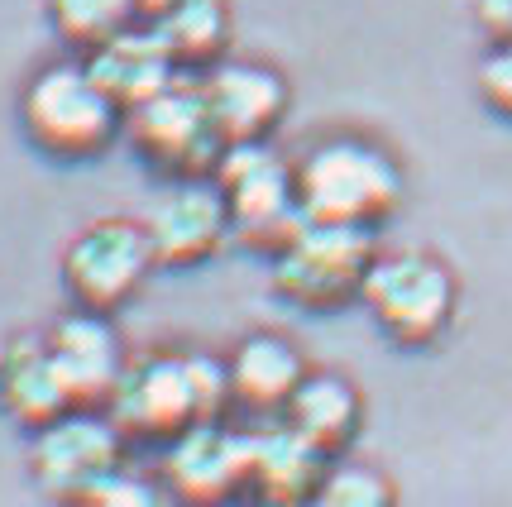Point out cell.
<instances>
[{
	"instance_id": "1",
	"label": "cell",
	"mask_w": 512,
	"mask_h": 507,
	"mask_svg": "<svg viewBox=\"0 0 512 507\" xmlns=\"http://www.w3.org/2000/svg\"><path fill=\"white\" fill-rule=\"evenodd\" d=\"M292 177L307 221L355 225V230H374L379 221H388L407 192L398 158L359 134H335L312 144L292 163Z\"/></svg>"
},
{
	"instance_id": "2",
	"label": "cell",
	"mask_w": 512,
	"mask_h": 507,
	"mask_svg": "<svg viewBox=\"0 0 512 507\" xmlns=\"http://www.w3.org/2000/svg\"><path fill=\"white\" fill-rule=\"evenodd\" d=\"M20 125L34 149L77 163L111 149L115 134L125 130V111L106 96L82 58V63H48L29 77L20 96Z\"/></svg>"
},
{
	"instance_id": "3",
	"label": "cell",
	"mask_w": 512,
	"mask_h": 507,
	"mask_svg": "<svg viewBox=\"0 0 512 507\" xmlns=\"http://www.w3.org/2000/svg\"><path fill=\"white\" fill-rule=\"evenodd\" d=\"M225 206H230V235L249 249L278 254L283 244L307 225L302 201H297V177L283 154L259 144H230L216 163V177Z\"/></svg>"
},
{
	"instance_id": "4",
	"label": "cell",
	"mask_w": 512,
	"mask_h": 507,
	"mask_svg": "<svg viewBox=\"0 0 512 507\" xmlns=\"http://www.w3.org/2000/svg\"><path fill=\"white\" fill-rule=\"evenodd\" d=\"M374 259H379L374 230L307 221L273 254V287L292 307L335 311L364 292V278H369Z\"/></svg>"
},
{
	"instance_id": "5",
	"label": "cell",
	"mask_w": 512,
	"mask_h": 507,
	"mask_svg": "<svg viewBox=\"0 0 512 507\" xmlns=\"http://www.w3.org/2000/svg\"><path fill=\"white\" fill-rule=\"evenodd\" d=\"M29 469H34V484L44 488V498L82 507L106 479L125 469V436L106 417V407H72L34 431Z\"/></svg>"
},
{
	"instance_id": "6",
	"label": "cell",
	"mask_w": 512,
	"mask_h": 507,
	"mask_svg": "<svg viewBox=\"0 0 512 507\" xmlns=\"http://www.w3.org/2000/svg\"><path fill=\"white\" fill-rule=\"evenodd\" d=\"M359 302L379 321V331L398 345H431L436 335H446L450 316H455V278L441 259L417 254V249H398V254H379Z\"/></svg>"
},
{
	"instance_id": "7",
	"label": "cell",
	"mask_w": 512,
	"mask_h": 507,
	"mask_svg": "<svg viewBox=\"0 0 512 507\" xmlns=\"http://www.w3.org/2000/svg\"><path fill=\"white\" fill-rule=\"evenodd\" d=\"M154 268L158 259L149 235H144V221L106 216V221H91L82 235H72L63 254V283L77 307L111 316L144 287Z\"/></svg>"
},
{
	"instance_id": "8",
	"label": "cell",
	"mask_w": 512,
	"mask_h": 507,
	"mask_svg": "<svg viewBox=\"0 0 512 507\" xmlns=\"http://www.w3.org/2000/svg\"><path fill=\"white\" fill-rule=\"evenodd\" d=\"M106 417L120 426L125 441H173L201 421L192 350L182 354H139L120 374Z\"/></svg>"
},
{
	"instance_id": "9",
	"label": "cell",
	"mask_w": 512,
	"mask_h": 507,
	"mask_svg": "<svg viewBox=\"0 0 512 507\" xmlns=\"http://www.w3.org/2000/svg\"><path fill=\"white\" fill-rule=\"evenodd\" d=\"M125 134L139 149V158L154 163L158 173H168L173 182L216 173V163L225 154L221 134L211 125V111L201 101V87L182 82V77L168 91H158L154 101H144L139 111L125 115Z\"/></svg>"
},
{
	"instance_id": "10",
	"label": "cell",
	"mask_w": 512,
	"mask_h": 507,
	"mask_svg": "<svg viewBox=\"0 0 512 507\" xmlns=\"http://www.w3.org/2000/svg\"><path fill=\"white\" fill-rule=\"evenodd\" d=\"M163 484L182 507L235 503L249 488V431H230L225 421H197L163 450Z\"/></svg>"
},
{
	"instance_id": "11",
	"label": "cell",
	"mask_w": 512,
	"mask_h": 507,
	"mask_svg": "<svg viewBox=\"0 0 512 507\" xmlns=\"http://www.w3.org/2000/svg\"><path fill=\"white\" fill-rule=\"evenodd\" d=\"M48 359L63 378L72 407H106L115 393L120 374L130 369V354H125V340L115 331L101 311H67L44 331Z\"/></svg>"
},
{
	"instance_id": "12",
	"label": "cell",
	"mask_w": 512,
	"mask_h": 507,
	"mask_svg": "<svg viewBox=\"0 0 512 507\" xmlns=\"http://www.w3.org/2000/svg\"><path fill=\"white\" fill-rule=\"evenodd\" d=\"M144 235L163 268H192L230 240V206L206 177H182L144 216Z\"/></svg>"
},
{
	"instance_id": "13",
	"label": "cell",
	"mask_w": 512,
	"mask_h": 507,
	"mask_svg": "<svg viewBox=\"0 0 512 507\" xmlns=\"http://www.w3.org/2000/svg\"><path fill=\"white\" fill-rule=\"evenodd\" d=\"M201 101L211 111V125L221 144H259L273 134V125L288 111V82L264 63L245 58H221L216 67L201 72Z\"/></svg>"
},
{
	"instance_id": "14",
	"label": "cell",
	"mask_w": 512,
	"mask_h": 507,
	"mask_svg": "<svg viewBox=\"0 0 512 507\" xmlns=\"http://www.w3.org/2000/svg\"><path fill=\"white\" fill-rule=\"evenodd\" d=\"M87 67L125 115L139 111L144 101H154L158 91H168L182 77L173 48L163 44V34H158L149 20L125 29V34L111 39L106 48H96L87 58Z\"/></svg>"
},
{
	"instance_id": "15",
	"label": "cell",
	"mask_w": 512,
	"mask_h": 507,
	"mask_svg": "<svg viewBox=\"0 0 512 507\" xmlns=\"http://www.w3.org/2000/svg\"><path fill=\"white\" fill-rule=\"evenodd\" d=\"M331 455L316 450L292 421H268L249 431V488L259 503H312Z\"/></svg>"
},
{
	"instance_id": "16",
	"label": "cell",
	"mask_w": 512,
	"mask_h": 507,
	"mask_svg": "<svg viewBox=\"0 0 512 507\" xmlns=\"http://www.w3.org/2000/svg\"><path fill=\"white\" fill-rule=\"evenodd\" d=\"M230 388H235V402L249 407V412H288L292 393L302 388V378L312 374L302 350L283 340L273 331L245 335L235 350H230Z\"/></svg>"
},
{
	"instance_id": "17",
	"label": "cell",
	"mask_w": 512,
	"mask_h": 507,
	"mask_svg": "<svg viewBox=\"0 0 512 507\" xmlns=\"http://www.w3.org/2000/svg\"><path fill=\"white\" fill-rule=\"evenodd\" d=\"M0 407L29 431L72 412V397L48 359L44 335H15L5 345V354H0Z\"/></svg>"
},
{
	"instance_id": "18",
	"label": "cell",
	"mask_w": 512,
	"mask_h": 507,
	"mask_svg": "<svg viewBox=\"0 0 512 507\" xmlns=\"http://www.w3.org/2000/svg\"><path fill=\"white\" fill-rule=\"evenodd\" d=\"M359 417H364L359 388L340 374H307L302 388L292 393L288 412H283V421H292L326 455H335V450H345V445L355 441Z\"/></svg>"
},
{
	"instance_id": "19",
	"label": "cell",
	"mask_w": 512,
	"mask_h": 507,
	"mask_svg": "<svg viewBox=\"0 0 512 507\" xmlns=\"http://www.w3.org/2000/svg\"><path fill=\"white\" fill-rule=\"evenodd\" d=\"M173 48L178 67H216L230 44V0H173L158 20H149Z\"/></svg>"
},
{
	"instance_id": "20",
	"label": "cell",
	"mask_w": 512,
	"mask_h": 507,
	"mask_svg": "<svg viewBox=\"0 0 512 507\" xmlns=\"http://www.w3.org/2000/svg\"><path fill=\"white\" fill-rule=\"evenodd\" d=\"M48 20L63 44L91 58L96 48H106L139 24V5L134 0H48Z\"/></svg>"
},
{
	"instance_id": "21",
	"label": "cell",
	"mask_w": 512,
	"mask_h": 507,
	"mask_svg": "<svg viewBox=\"0 0 512 507\" xmlns=\"http://www.w3.org/2000/svg\"><path fill=\"white\" fill-rule=\"evenodd\" d=\"M312 507H398V493L369 464H331Z\"/></svg>"
},
{
	"instance_id": "22",
	"label": "cell",
	"mask_w": 512,
	"mask_h": 507,
	"mask_svg": "<svg viewBox=\"0 0 512 507\" xmlns=\"http://www.w3.org/2000/svg\"><path fill=\"white\" fill-rule=\"evenodd\" d=\"M82 507H182V503L173 498V488L163 484V479H144V474L120 469V474L106 479Z\"/></svg>"
},
{
	"instance_id": "23",
	"label": "cell",
	"mask_w": 512,
	"mask_h": 507,
	"mask_svg": "<svg viewBox=\"0 0 512 507\" xmlns=\"http://www.w3.org/2000/svg\"><path fill=\"white\" fill-rule=\"evenodd\" d=\"M479 96L503 120H512V44H493V53L479 63Z\"/></svg>"
},
{
	"instance_id": "24",
	"label": "cell",
	"mask_w": 512,
	"mask_h": 507,
	"mask_svg": "<svg viewBox=\"0 0 512 507\" xmlns=\"http://www.w3.org/2000/svg\"><path fill=\"white\" fill-rule=\"evenodd\" d=\"M474 15L489 29L493 44H512V0H479Z\"/></svg>"
},
{
	"instance_id": "25",
	"label": "cell",
	"mask_w": 512,
	"mask_h": 507,
	"mask_svg": "<svg viewBox=\"0 0 512 507\" xmlns=\"http://www.w3.org/2000/svg\"><path fill=\"white\" fill-rule=\"evenodd\" d=\"M134 5H139V20H158L173 0H134Z\"/></svg>"
},
{
	"instance_id": "26",
	"label": "cell",
	"mask_w": 512,
	"mask_h": 507,
	"mask_svg": "<svg viewBox=\"0 0 512 507\" xmlns=\"http://www.w3.org/2000/svg\"><path fill=\"white\" fill-rule=\"evenodd\" d=\"M259 507H312V503H259Z\"/></svg>"
},
{
	"instance_id": "27",
	"label": "cell",
	"mask_w": 512,
	"mask_h": 507,
	"mask_svg": "<svg viewBox=\"0 0 512 507\" xmlns=\"http://www.w3.org/2000/svg\"><path fill=\"white\" fill-rule=\"evenodd\" d=\"M216 507H235V503H216Z\"/></svg>"
}]
</instances>
